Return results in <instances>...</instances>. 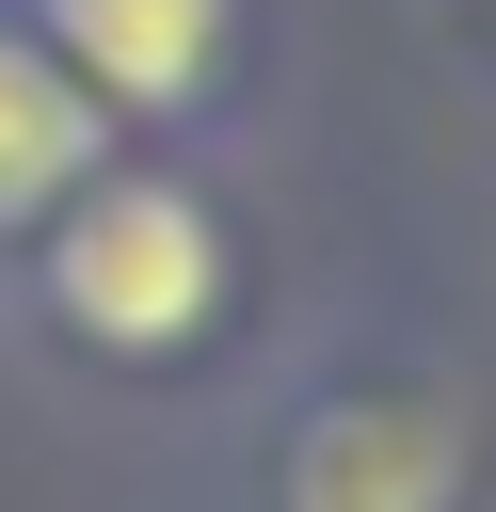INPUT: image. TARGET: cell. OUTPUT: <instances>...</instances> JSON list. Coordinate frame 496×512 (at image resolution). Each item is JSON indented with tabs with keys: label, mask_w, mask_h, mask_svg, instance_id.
<instances>
[{
	"label": "cell",
	"mask_w": 496,
	"mask_h": 512,
	"mask_svg": "<svg viewBox=\"0 0 496 512\" xmlns=\"http://www.w3.org/2000/svg\"><path fill=\"white\" fill-rule=\"evenodd\" d=\"M48 32H64L112 96H144V112L224 64V0H48Z\"/></svg>",
	"instance_id": "3957f363"
},
{
	"label": "cell",
	"mask_w": 496,
	"mask_h": 512,
	"mask_svg": "<svg viewBox=\"0 0 496 512\" xmlns=\"http://www.w3.org/2000/svg\"><path fill=\"white\" fill-rule=\"evenodd\" d=\"M464 496V432L432 400H336L288 448V512H448Z\"/></svg>",
	"instance_id": "7a4b0ae2"
},
{
	"label": "cell",
	"mask_w": 496,
	"mask_h": 512,
	"mask_svg": "<svg viewBox=\"0 0 496 512\" xmlns=\"http://www.w3.org/2000/svg\"><path fill=\"white\" fill-rule=\"evenodd\" d=\"M48 288H64V320H80V336H112V352H176V336L224 304V240H208V208H192V192L128 176V192H96V208L64 224Z\"/></svg>",
	"instance_id": "6da1fadb"
},
{
	"label": "cell",
	"mask_w": 496,
	"mask_h": 512,
	"mask_svg": "<svg viewBox=\"0 0 496 512\" xmlns=\"http://www.w3.org/2000/svg\"><path fill=\"white\" fill-rule=\"evenodd\" d=\"M80 160H96V96H80L64 64L0 48V224H16V208H48Z\"/></svg>",
	"instance_id": "277c9868"
}]
</instances>
